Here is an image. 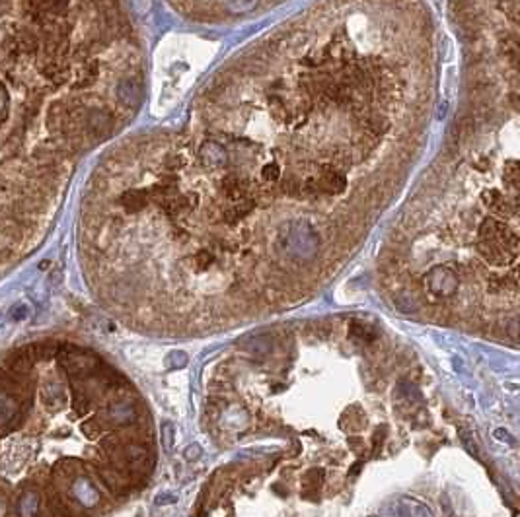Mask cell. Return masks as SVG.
Instances as JSON below:
<instances>
[{"mask_svg":"<svg viewBox=\"0 0 520 517\" xmlns=\"http://www.w3.org/2000/svg\"><path fill=\"white\" fill-rule=\"evenodd\" d=\"M253 64L207 97L195 125L172 138L149 170L146 191L129 204L156 203L178 224L207 198L211 222L234 227L261 198L320 201L343 196L363 179L395 113L376 107L380 64L349 61L347 43Z\"/></svg>","mask_w":520,"mask_h":517,"instance_id":"obj_1","label":"cell"},{"mask_svg":"<svg viewBox=\"0 0 520 517\" xmlns=\"http://www.w3.org/2000/svg\"><path fill=\"white\" fill-rule=\"evenodd\" d=\"M57 358L64 372L72 377L90 376L98 366L94 354L80 346H57Z\"/></svg>","mask_w":520,"mask_h":517,"instance_id":"obj_2","label":"cell"},{"mask_svg":"<svg viewBox=\"0 0 520 517\" xmlns=\"http://www.w3.org/2000/svg\"><path fill=\"white\" fill-rule=\"evenodd\" d=\"M425 290L433 299H449L458 292V275L449 267H434L425 276Z\"/></svg>","mask_w":520,"mask_h":517,"instance_id":"obj_3","label":"cell"},{"mask_svg":"<svg viewBox=\"0 0 520 517\" xmlns=\"http://www.w3.org/2000/svg\"><path fill=\"white\" fill-rule=\"evenodd\" d=\"M139 412L131 400L127 399H115L110 403L108 407L103 408L102 412V422L113 428H123V426H131L137 422Z\"/></svg>","mask_w":520,"mask_h":517,"instance_id":"obj_4","label":"cell"},{"mask_svg":"<svg viewBox=\"0 0 520 517\" xmlns=\"http://www.w3.org/2000/svg\"><path fill=\"white\" fill-rule=\"evenodd\" d=\"M69 494H71L72 501H76L82 508H94L100 504V490L84 475H79L69 482Z\"/></svg>","mask_w":520,"mask_h":517,"instance_id":"obj_5","label":"cell"},{"mask_svg":"<svg viewBox=\"0 0 520 517\" xmlns=\"http://www.w3.org/2000/svg\"><path fill=\"white\" fill-rule=\"evenodd\" d=\"M16 517H37L41 509V494L35 488H24L16 498Z\"/></svg>","mask_w":520,"mask_h":517,"instance_id":"obj_6","label":"cell"},{"mask_svg":"<svg viewBox=\"0 0 520 517\" xmlns=\"http://www.w3.org/2000/svg\"><path fill=\"white\" fill-rule=\"evenodd\" d=\"M18 412H20V405H18L16 397L0 389V432L12 428V422Z\"/></svg>","mask_w":520,"mask_h":517,"instance_id":"obj_7","label":"cell"},{"mask_svg":"<svg viewBox=\"0 0 520 517\" xmlns=\"http://www.w3.org/2000/svg\"><path fill=\"white\" fill-rule=\"evenodd\" d=\"M41 399L45 407H59L64 400V385L59 379H49L41 385Z\"/></svg>","mask_w":520,"mask_h":517,"instance_id":"obj_8","label":"cell"},{"mask_svg":"<svg viewBox=\"0 0 520 517\" xmlns=\"http://www.w3.org/2000/svg\"><path fill=\"white\" fill-rule=\"evenodd\" d=\"M349 335H351L353 338L363 340V343H369V340L374 338V333H372L366 325H363V323H359V321L351 323V327H349Z\"/></svg>","mask_w":520,"mask_h":517,"instance_id":"obj_9","label":"cell"},{"mask_svg":"<svg viewBox=\"0 0 520 517\" xmlns=\"http://www.w3.org/2000/svg\"><path fill=\"white\" fill-rule=\"evenodd\" d=\"M8 315L12 321H24V319H28L32 315V307L28 306L25 302H18V304L10 307Z\"/></svg>","mask_w":520,"mask_h":517,"instance_id":"obj_10","label":"cell"},{"mask_svg":"<svg viewBox=\"0 0 520 517\" xmlns=\"http://www.w3.org/2000/svg\"><path fill=\"white\" fill-rule=\"evenodd\" d=\"M173 438H175V428L172 422L162 424V446L166 451H170L173 446Z\"/></svg>","mask_w":520,"mask_h":517,"instance_id":"obj_11","label":"cell"},{"mask_svg":"<svg viewBox=\"0 0 520 517\" xmlns=\"http://www.w3.org/2000/svg\"><path fill=\"white\" fill-rule=\"evenodd\" d=\"M460 439H462V446L473 455V457H480V447L475 444V439L468 430H460Z\"/></svg>","mask_w":520,"mask_h":517,"instance_id":"obj_12","label":"cell"},{"mask_svg":"<svg viewBox=\"0 0 520 517\" xmlns=\"http://www.w3.org/2000/svg\"><path fill=\"white\" fill-rule=\"evenodd\" d=\"M322 480H323V473L320 469H312L310 473H308L306 477H304V485L308 486V488H318V486L322 485Z\"/></svg>","mask_w":520,"mask_h":517,"instance_id":"obj_13","label":"cell"},{"mask_svg":"<svg viewBox=\"0 0 520 517\" xmlns=\"http://www.w3.org/2000/svg\"><path fill=\"white\" fill-rule=\"evenodd\" d=\"M199 453H201V447L190 446L187 449H185V459H187V461H193V459H197Z\"/></svg>","mask_w":520,"mask_h":517,"instance_id":"obj_14","label":"cell"},{"mask_svg":"<svg viewBox=\"0 0 520 517\" xmlns=\"http://www.w3.org/2000/svg\"><path fill=\"white\" fill-rule=\"evenodd\" d=\"M173 501H178V498L173 496V494H160V496H156V504H173Z\"/></svg>","mask_w":520,"mask_h":517,"instance_id":"obj_15","label":"cell"},{"mask_svg":"<svg viewBox=\"0 0 520 517\" xmlns=\"http://www.w3.org/2000/svg\"><path fill=\"white\" fill-rule=\"evenodd\" d=\"M495 436H497V438H504L503 441H509V444H512L511 436H509V434H507V432H503V430H497V432H495Z\"/></svg>","mask_w":520,"mask_h":517,"instance_id":"obj_16","label":"cell"}]
</instances>
